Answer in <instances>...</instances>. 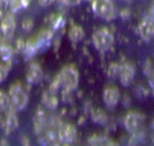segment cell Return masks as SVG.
Listing matches in <instances>:
<instances>
[{
	"mask_svg": "<svg viewBox=\"0 0 154 146\" xmlns=\"http://www.w3.org/2000/svg\"><path fill=\"white\" fill-rule=\"evenodd\" d=\"M79 82H80L79 69L73 64H68L60 69V72L57 75L49 89L55 92L59 89H62L64 92H71L77 89Z\"/></svg>",
	"mask_w": 154,
	"mask_h": 146,
	"instance_id": "cell-1",
	"label": "cell"
},
{
	"mask_svg": "<svg viewBox=\"0 0 154 146\" xmlns=\"http://www.w3.org/2000/svg\"><path fill=\"white\" fill-rule=\"evenodd\" d=\"M8 96L11 100V109L17 111H21L28 105V95L22 87L21 84H13L8 90Z\"/></svg>",
	"mask_w": 154,
	"mask_h": 146,
	"instance_id": "cell-2",
	"label": "cell"
},
{
	"mask_svg": "<svg viewBox=\"0 0 154 146\" xmlns=\"http://www.w3.org/2000/svg\"><path fill=\"white\" fill-rule=\"evenodd\" d=\"M91 41H93V45L98 51L100 53H105L110 50L114 45V36L113 33L110 32L108 28H99L96 30L93 36H91Z\"/></svg>",
	"mask_w": 154,
	"mask_h": 146,
	"instance_id": "cell-3",
	"label": "cell"
},
{
	"mask_svg": "<svg viewBox=\"0 0 154 146\" xmlns=\"http://www.w3.org/2000/svg\"><path fill=\"white\" fill-rule=\"evenodd\" d=\"M93 12L98 18L103 21H112L116 18V7L112 0H93Z\"/></svg>",
	"mask_w": 154,
	"mask_h": 146,
	"instance_id": "cell-4",
	"label": "cell"
},
{
	"mask_svg": "<svg viewBox=\"0 0 154 146\" xmlns=\"http://www.w3.org/2000/svg\"><path fill=\"white\" fill-rule=\"evenodd\" d=\"M144 122H145V118L143 114L137 113V111H130L125 117L123 126L128 133L139 135L144 128Z\"/></svg>",
	"mask_w": 154,
	"mask_h": 146,
	"instance_id": "cell-5",
	"label": "cell"
},
{
	"mask_svg": "<svg viewBox=\"0 0 154 146\" xmlns=\"http://www.w3.org/2000/svg\"><path fill=\"white\" fill-rule=\"evenodd\" d=\"M16 27H17V23H16L14 14L13 12L9 11L0 19V32H2V35L5 38L11 40V38H13L14 33H16Z\"/></svg>",
	"mask_w": 154,
	"mask_h": 146,
	"instance_id": "cell-6",
	"label": "cell"
},
{
	"mask_svg": "<svg viewBox=\"0 0 154 146\" xmlns=\"http://www.w3.org/2000/svg\"><path fill=\"white\" fill-rule=\"evenodd\" d=\"M0 126H2V129L7 135L12 133L13 131H16L18 128V118L16 115V111L12 109L2 111V115H0Z\"/></svg>",
	"mask_w": 154,
	"mask_h": 146,
	"instance_id": "cell-7",
	"label": "cell"
},
{
	"mask_svg": "<svg viewBox=\"0 0 154 146\" xmlns=\"http://www.w3.org/2000/svg\"><path fill=\"white\" fill-rule=\"evenodd\" d=\"M137 32L144 41H152L154 40V18L153 17H145L139 23Z\"/></svg>",
	"mask_w": 154,
	"mask_h": 146,
	"instance_id": "cell-8",
	"label": "cell"
},
{
	"mask_svg": "<svg viewBox=\"0 0 154 146\" xmlns=\"http://www.w3.org/2000/svg\"><path fill=\"white\" fill-rule=\"evenodd\" d=\"M119 99H121V94H119L118 87L116 86H107L103 91V103L109 109H113L118 105Z\"/></svg>",
	"mask_w": 154,
	"mask_h": 146,
	"instance_id": "cell-9",
	"label": "cell"
},
{
	"mask_svg": "<svg viewBox=\"0 0 154 146\" xmlns=\"http://www.w3.org/2000/svg\"><path fill=\"white\" fill-rule=\"evenodd\" d=\"M76 137H77V129L73 124H69V123L62 124L59 129H58V138L62 142H66V144L73 142Z\"/></svg>",
	"mask_w": 154,
	"mask_h": 146,
	"instance_id": "cell-10",
	"label": "cell"
},
{
	"mask_svg": "<svg viewBox=\"0 0 154 146\" xmlns=\"http://www.w3.org/2000/svg\"><path fill=\"white\" fill-rule=\"evenodd\" d=\"M135 67L132 64H128V63H125V64L119 65V71H118V78L119 82L123 86H130L131 82L135 78Z\"/></svg>",
	"mask_w": 154,
	"mask_h": 146,
	"instance_id": "cell-11",
	"label": "cell"
},
{
	"mask_svg": "<svg viewBox=\"0 0 154 146\" xmlns=\"http://www.w3.org/2000/svg\"><path fill=\"white\" fill-rule=\"evenodd\" d=\"M42 77H44V72H42L41 67L37 63H32L27 67L26 71V81L30 85H36L38 82H41Z\"/></svg>",
	"mask_w": 154,
	"mask_h": 146,
	"instance_id": "cell-12",
	"label": "cell"
},
{
	"mask_svg": "<svg viewBox=\"0 0 154 146\" xmlns=\"http://www.w3.org/2000/svg\"><path fill=\"white\" fill-rule=\"evenodd\" d=\"M46 126V119H45V113L41 109H38L36 111L35 117H33V129H35V133L40 135L42 131L45 129Z\"/></svg>",
	"mask_w": 154,
	"mask_h": 146,
	"instance_id": "cell-13",
	"label": "cell"
},
{
	"mask_svg": "<svg viewBox=\"0 0 154 146\" xmlns=\"http://www.w3.org/2000/svg\"><path fill=\"white\" fill-rule=\"evenodd\" d=\"M84 37H85V31H84V28L81 27V26L73 24V26L69 28V31H68V38H69L71 42L77 44V42L82 41Z\"/></svg>",
	"mask_w": 154,
	"mask_h": 146,
	"instance_id": "cell-14",
	"label": "cell"
},
{
	"mask_svg": "<svg viewBox=\"0 0 154 146\" xmlns=\"http://www.w3.org/2000/svg\"><path fill=\"white\" fill-rule=\"evenodd\" d=\"M42 104L48 106L49 109H55L58 105V99H57L55 91L48 89L44 94H42Z\"/></svg>",
	"mask_w": 154,
	"mask_h": 146,
	"instance_id": "cell-15",
	"label": "cell"
},
{
	"mask_svg": "<svg viewBox=\"0 0 154 146\" xmlns=\"http://www.w3.org/2000/svg\"><path fill=\"white\" fill-rule=\"evenodd\" d=\"M7 7L9 8V11L13 13H17L22 9H25L28 7V3L30 0H5Z\"/></svg>",
	"mask_w": 154,
	"mask_h": 146,
	"instance_id": "cell-16",
	"label": "cell"
},
{
	"mask_svg": "<svg viewBox=\"0 0 154 146\" xmlns=\"http://www.w3.org/2000/svg\"><path fill=\"white\" fill-rule=\"evenodd\" d=\"M12 69V59L9 60H2L0 62V84L8 78V75Z\"/></svg>",
	"mask_w": 154,
	"mask_h": 146,
	"instance_id": "cell-17",
	"label": "cell"
},
{
	"mask_svg": "<svg viewBox=\"0 0 154 146\" xmlns=\"http://www.w3.org/2000/svg\"><path fill=\"white\" fill-rule=\"evenodd\" d=\"M11 109V100H9L8 92L0 91V111H5Z\"/></svg>",
	"mask_w": 154,
	"mask_h": 146,
	"instance_id": "cell-18",
	"label": "cell"
},
{
	"mask_svg": "<svg viewBox=\"0 0 154 146\" xmlns=\"http://www.w3.org/2000/svg\"><path fill=\"white\" fill-rule=\"evenodd\" d=\"M0 56H2L3 60L12 59V58H13V49H12V46L7 45V44L0 45Z\"/></svg>",
	"mask_w": 154,
	"mask_h": 146,
	"instance_id": "cell-19",
	"label": "cell"
},
{
	"mask_svg": "<svg viewBox=\"0 0 154 146\" xmlns=\"http://www.w3.org/2000/svg\"><path fill=\"white\" fill-rule=\"evenodd\" d=\"M118 71H119V64L117 63H112L108 68V76L110 78H114V77L118 76Z\"/></svg>",
	"mask_w": 154,
	"mask_h": 146,
	"instance_id": "cell-20",
	"label": "cell"
},
{
	"mask_svg": "<svg viewBox=\"0 0 154 146\" xmlns=\"http://www.w3.org/2000/svg\"><path fill=\"white\" fill-rule=\"evenodd\" d=\"M32 28H33V21L32 19L27 18V19H25V21L22 22V30L25 32H31Z\"/></svg>",
	"mask_w": 154,
	"mask_h": 146,
	"instance_id": "cell-21",
	"label": "cell"
},
{
	"mask_svg": "<svg viewBox=\"0 0 154 146\" xmlns=\"http://www.w3.org/2000/svg\"><path fill=\"white\" fill-rule=\"evenodd\" d=\"M54 2H55V0H38V5L46 8V7H50Z\"/></svg>",
	"mask_w": 154,
	"mask_h": 146,
	"instance_id": "cell-22",
	"label": "cell"
},
{
	"mask_svg": "<svg viewBox=\"0 0 154 146\" xmlns=\"http://www.w3.org/2000/svg\"><path fill=\"white\" fill-rule=\"evenodd\" d=\"M5 8H7V3L5 0H0V19L5 14Z\"/></svg>",
	"mask_w": 154,
	"mask_h": 146,
	"instance_id": "cell-23",
	"label": "cell"
},
{
	"mask_svg": "<svg viewBox=\"0 0 154 146\" xmlns=\"http://www.w3.org/2000/svg\"><path fill=\"white\" fill-rule=\"evenodd\" d=\"M66 5H77V4H80L82 0H62Z\"/></svg>",
	"mask_w": 154,
	"mask_h": 146,
	"instance_id": "cell-24",
	"label": "cell"
}]
</instances>
